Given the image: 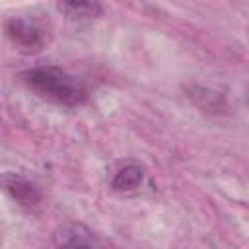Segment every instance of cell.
<instances>
[{
    "mask_svg": "<svg viewBox=\"0 0 249 249\" xmlns=\"http://www.w3.org/2000/svg\"><path fill=\"white\" fill-rule=\"evenodd\" d=\"M25 84L41 97L60 105H80L86 99V88L58 66H39L23 74Z\"/></svg>",
    "mask_w": 249,
    "mask_h": 249,
    "instance_id": "cell-1",
    "label": "cell"
},
{
    "mask_svg": "<svg viewBox=\"0 0 249 249\" xmlns=\"http://www.w3.org/2000/svg\"><path fill=\"white\" fill-rule=\"evenodd\" d=\"M6 33L10 41L25 53L41 51L47 41V33L43 25L31 18H16V16L10 18L6 21Z\"/></svg>",
    "mask_w": 249,
    "mask_h": 249,
    "instance_id": "cell-2",
    "label": "cell"
},
{
    "mask_svg": "<svg viewBox=\"0 0 249 249\" xmlns=\"http://www.w3.org/2000/svg\"><path fill=\"white\" fill-rule=\"evenodd\" d=\"M53 245H56V247H99L101 241L84 224L68 222L54 230Z\"/></svg>",
    "mask_w": 249,
    "mask_h": 249,
    "instance_id": "cell-3",
    "label": "cell"
},
{
    "mask_svg": "<svg viewBox=\"0 0 249 249\" xmlns=\"http://www.w3.org/2000/svg\"><path fill=\"white\" fill-rule=\"evenodd\" d=\"M2 183H4V191H6L16 202H19L21 206H35V204H39L41 193H39V189H37L31 181H27L25 177L16 175V173H4Z\"/></svg>",
    "mask_w": 249,
    "mask_h": 249,
    "instance_id": "cell-4",
    "label": "cell"
},
{
    "mask_svg": "<svg viewBox=\"0 0 249 249\" xmlns=\"http://www.w3.org/2000/svg\"><path fill=\"white\" fill-rule=\"evenodd\" d=\"M58 8L70 21L76 23L99 18L103 12L99 0H58Z\"/></svg>",
    "mask_w": 249,
    "mask_h": 249,
    "instance_id": "cell-5",
    "label": "cell"
},
{
    "mask_svg": "<svg viewBox=\"0 0 249 249\" xmlns=\"http://www.w3.org/2000/svg\"><path fill=\"white\" fill-rule=\"evenodd\" d=\"M142 179H144V169L138 163H126L115 173L111 185L115 191H132L142 183Z\"/></svg>",
    "mask_w": 249,
    "mask_h": 249,
    "instance_id": "cell-6",
    "label": "cell"
}]
</instances>
